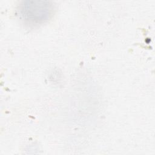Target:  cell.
I'll list each match as a JSON object with an SVG mask.
<instances>
[{
	"label": "cell",
	"mask_w": 155,
	"mask_h": 155,
	"mask_svg": "<svg viewBox=\"0 0 155 155\" xmlns=\"http://www.w3.org/2000/svg\"><path fill=\"white\" fill-rule=\"evenodd\" d=\"M52 10L53 6L49 2L25 1L19 6V14L29 23L39 24L49 18Z\"/></svg>",
	"instance_id": "cell-1"
}]
</instances>
